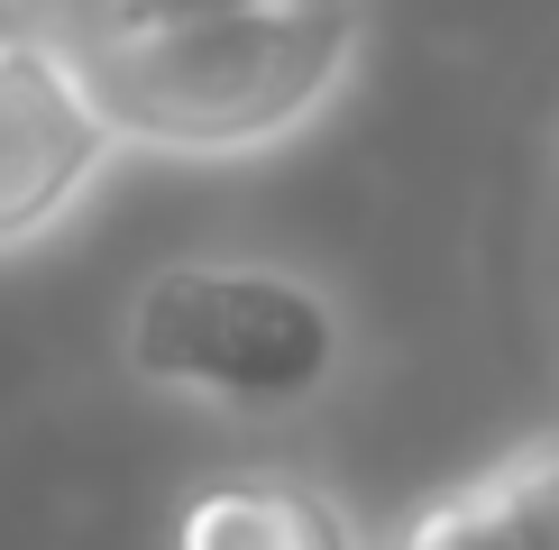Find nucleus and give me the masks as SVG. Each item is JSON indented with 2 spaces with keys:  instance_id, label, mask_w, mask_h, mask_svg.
<instances>
[{
  "instance_id": "3",
  "label": "nucleus",
  "mask_w": 559,
  "mask_h": 550,
  "mask_svg": "<svg viewBox=\"0 0 559 550\" xmlns=\"http://www.w3.org/2000/svg\"><path fill=\"white\" fill-rule=\"evenodd\" d=\"M110 166H120V138L92 110L74 56L46 28L0 46V258H28L56 229H74Z\"/></svg>"
},
{
  "instance_id": "2",
  "label": "nucleus",
  "mask_w": 559,
  "mask_h": 550,
  "mask_svg": "<svg viewBox=\"0 0 559 550\" xmlns=\"http://www.w3.org/2000/svg\"><path fill=\"white\" fill-rule=\"evenodd\" d=\"M120 367L129 385L166 404L285 422V412L340 395V376L358 367V312L340 303L331 275L294 258L193 248V258H166L129 285Z\"/></svg>"
},
{
  "instance_id": "4",
  "label": "nucleus",
  "mask_w": 559,
  "mask_h": 550,
  "mask_svg": "<svg viewBox=\"0 0 559 550\" xmlns=\"http://www.w3.org/2000/svg\"><path fill=\"white\" fill-rule=\"evenodd\" d=\"M166 550H377V533L302 468H221L175 504Z\"/></svg>"
},
{
  "instance_id": "5",
  "label": "nucleus",
  "mask_w": 559,
  "mask_h": 550,
  "mask_svg": "<svg viewBox=\"0 0 559 550\" xmlns=\"http://www.w3.org/2000/svg\"><path fill=\"white\" fill-rule=\"evenodd\" d=\"M377 550H559V431L496 450L459 487L423 495Z\"/></svg>"
},
{
  "instance_id": "7",
  "label": "nucleus",
  "mask_w": 559,
  "mask_h": 550,
  "mask_svg": "<svg viewBox=\"0 0 559 550\" xmlns=\"http://www.w3.org/2000/svg\"><path fill=\"white\" fill-rule=\"evenodd\" d=\"M37 28H46V0H0V46H19Z\"/></svg>"
},
{
  "instance_id": "1",
  "label": "nucleus",
  "mask_w": 559,
  "mask_h": 550,
  "mask_svg": "<svg viewBox=\"0 0 559 550\" xmlns=\"http://www.w3.org/2000/svg\"><path fill=\"white\" fill-rule=\"evenodd\" d=\"M64 56L120 138V156L258 166V156H285L340 120V101L377 56V0L248 10V19H202V28L64 46Z\"/></svg>"
},
{
  "instance_id": "6",
  "label": "nucleus",
  "mask_w": 559,
  "mask_h": 550,
  "mask_svg": "<svg viewBox=\"0 0 559 550\" xmlns=\"http://www.w3.org/2000/svg\"><path fill=\"white\" fill-rule=\"evenodd\" d=\"M248 10H331V0H46V37L102 46V37H156V28H202V19H248Z\"/></svg>"
}]
</instances>
